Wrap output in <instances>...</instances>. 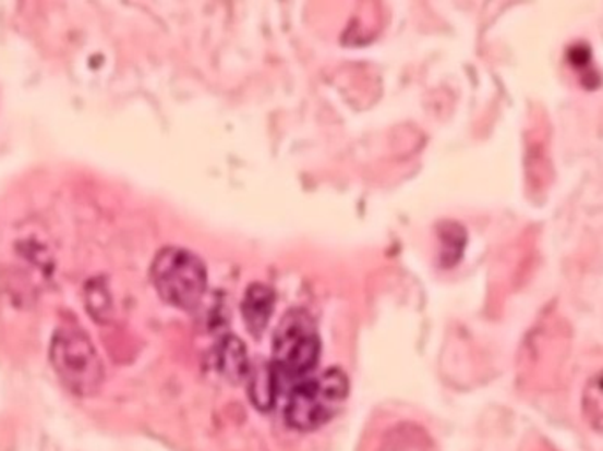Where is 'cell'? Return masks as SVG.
Instances as JSON below:
<instances>
[{
    "instance_id": "obj_5",
    "label": "cell",
    "mask_w": 603,
    "mask_h": 451,
    "mask_svg": "<svg viewBox=\"0 0 603 451\" xmlns=\"http://www.w3.org/2000/svg\"><path fill=\"white\" fill-rule=\"evenodd\" d=\"M274 304H276V295L268 285L253 284L245 291L242 314L249 332L253 336H262L273 316Z\"/></svg>"
},
{
    "instance_id": "obj_7",
    "label": "cell",
    "mask_w": 603,
    "mask_h": 451,
    "mask_svg": "<svg viewBox=\"0 0 603 451\" xmlns=\"http://www.w3.org/2000/svg\"><path fill=\"white\" fill-rule=\"evenodd\" d=\"M279 374L274 365H260L251 374L249 392L256 407L262 411L273 410L276 404L277 390H279Z\"/></svg>"
},
{
    "instance_id": "obj_4",
    "label": "cell",
    "mask_w": 603,
    "mask_h": 451,
    "mask_svg": "<svg viewBox=\"0 0 603 451\" xmlns=\"http://www.w3.org/2000/svg\"><path fill=\"white\" fill-rule=\"evenodd\" d=\"M273 350L279 378H304L318 364L322 351L314 319L305 310H290L277 327Z\"/></svg>"
},
{
    "instance_id": "obj_8",
    "label": "cell",
    "mask_w": 603,
    "mask_h": 451,
    "mask_svg": "<svg viewBox=\"0 0 603 451\" xmlns=\"http://www.w3.org/2000/svg\"><path fill=\"white\" fill-rule=\"evenodd\" d=\"M582 413L596 432L603 434V370L594 374L582 393Z\"/></svg>"
},
{
    "instance_id": "obj_1",
    "label": "cell",
    "mask_w": 603,
    "mask_h": 451,
    "mask_svg": "<svg viewBox=\"0 0 603 451\" xmlns=\"http://www.w3.org/2000/svg\"><path fill=\"white\" fill-rule=\"evenodd\" d=\"M348 392L350 382L341 368H330L316 378L305 379L288 397L286 422L300 432L316 430L341 411Z\"/></svg>"
},
{
    "instance_id": "obj_6",
    "label": "cell",
    "mask_w": 603,
    "mask_h": 451,
    "mask_svg": "<svg viewBox=\"0 0 603 451\" xmlns=\"http://www.w3.org/2000/svg\"><path fill=\"white\" fill-rule=\"evenodd\" d=\"M216 368L230 381H242L248 378V351L237 337L226 336L217 345Z\"/></svg>"
},
{
    "instance_id": "obj_3",
    "label": "cell",
    "mask_w": 603,
    "mask_h": 451,
    "mask_svg": "<svg viewBox=\"0 0 603 451\" xmlns=\"http://www.w3.org/2000/svg\"><path fill=\"white\" fill-rule=\"evenodd\" d=\"M150 279L159 296L179 309H194L207 291L205 263L182 247L159 251L150 267Z\"/></svg>"
},
{
    "instance_id": "obj_9",
    "label": "cell",
    "mask_w": 603,
    "mask_h": 451,
    "mask_svg": "<svg viewBox=\"0 0 603 451\" xmlns=\"http://www.w3.org/2000/svg\"><path fill=\"white\" fill-rule=\"evenodd\" d=\"M443 244L447 247L445 253H443L445 265L451 267L454 263L459 261V258H461L462 249H465L466 245V231L459 224H451L450 228H447V233L443 235Z\"/></svg>"
},
{
    "instance_id": "obj_2",
    "label": "cell",
    "mask_w": 603,
    "mask_h": 451,
    "mask_svg": "<svg viewBox=\"0 0 603 451\" xmlns=\"http://www.w3.org/2000/svg\"><path fill=\"white\" fill-rule=\"evenodd\" d=\"M50 362L57 378L74 395L91 397L101 388L105 379L101 358L80 328L62 327L53 333Z\"/></svg>"
}]
</instances>
